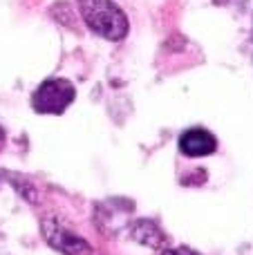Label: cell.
<instances>
[{
  "instance_id": "cell-4",
  "label": "cell",
  "mask_w": 253,
  "mask_h": 255,
  "mask_svg": "<svg viewBox=\"0 0 253 255\" xmlns=\"http://www.w3.org/2000/svg\"><path fill=\"white\" fill-rule=\"evenodd\" d=\"M179 150L186 157H209L218 150V139L206 128H188L179 134Z\"/></svg>"
},
{
  "instance_id": "cell-7",
  "label": "cell",
  "mask_w": 253,
  "mask_h": 255,
  "mask_svg": "<svg viewBox=\"0 0 253 255\" xmlns=\"http://www.w3.org/2000/svg\"><path fill=\"white\" fill-rule=\"evenodd\" d=\"M4 139H7V134H4V130L0 128V150H2V145H4Z\"/></svg>"
},
{
  "instance_id": "cell-2",
  "label": "cell",
  "mask_w": 253,
  "mask_h": 255,
  "mask_svg": "<svg viewBox=\"0 0 253 255\" xmlns=\"http://www.w3.org/2000/svg\"><path fill=\"white\" fill-rule=\"evenodd\" d=\"M76 88L67 79H47L31 94V108L38 115H63L74 103Z\"/></svg>"
},
{
  "instance_id": "cell-6",
  "label": "cell",
  "mask_w": 253,
  "mask_h": 255,
  "mask_svg": "<svg viewBox=\"0 0 253 255\" xmlns=\"http://www.w3.org/2000/svg\"><path fill=\"white\" fill-rule=\"evenodd\" d=\"M164 255H200L197 251H193V249H188V247H177V249H164L161 251Z\"/></svg>"
},
{
  "instance_id": "cell-1",
  "label": "cell",
  "mask_w": 253,
  "mask_h": 255,
  "mask_svg": "<svg viewBox=\"0 0 253 255\" xmlns=\"http://www.w3.org/2000/svg\"><path fill=\"white\" fill-rule=\"evenodd\" d=\"M79 11L85 25L106 40H124L130 31L128 16L112 0H79Z\"/></svg>"
},
{
  "instance_id": "cell-3",
  "label": "cell",
  "mask_w": 253,
  "mask_h": 255,
  "mask_svg": "<svg viewBox=\"0 0 253 255\" xmlns=\"http://www.w3.org/2000/svg\"><path fill=\"white\" fill-rule=\"evenodd\" d=\"M43 238L52 249H56L63 255H90L92 247L85 242L81 235H76L74 231H70L67 226H63L58 220H43Z\"/></svg>"
},
{
  "instance_id": "cell-5",
  "label": "cell",
  "mask_w": 253,
  "mask_h": 255,
  "mask_svg": "<svg viewBox=\"0 0 253 255\" xmlns=\"http://www.w3.org/2000/svg\"><path fill=\"white\" fill-rule=\"evenodd\" d=\"M130 238L134 242L143 244L148 249H155V251H164L166 249V235L159 226L152 220H137L130 226Z\"/></svg>"
}]
</instances>
